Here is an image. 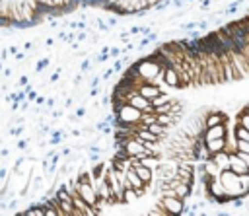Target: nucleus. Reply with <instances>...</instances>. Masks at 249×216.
Returning <instances> with one entry per match:
<instances>
[{
	"label": "nucleus",
	"mask_w": 249,
	"mask_h": 216,
	"mask_svg": "<svg viewBox=\"0 0 249 216\" xmlns=\"http://www.w3.org/2000/svg\"><path fill=\"white\" fill-rule=\"evenodd\" d=\"M82 0H0V27H27Z\"/></svg>",
	"instance_id": "obj_1"
},
{
	"label": "nucleus",
	"mask_w": 249,
	"mask_h": 216,
	"mask_svg": "<svg viewBox=\"0 0 249 216\" xmlns=\"http://www.w3.org/2000/svg\"><path fill=\"white\" fill-rule=\"evenodd\" d=\"M161 68H163V66H161L158 60H152V58H148V60H142V62L138 64L136 72H138V76H140L142 80L150 82L152 78H156V74H158Z\"/></svg>",
	"instance_id": "obj_2"
},
{
	"label": "nucleus",
	"mask_w": 249,
	"mask_h": 216,
	"mask_svg": "<svg viewBox=\"0 0 249 216\" xmlns=\"http://www.w3.org/2000/svg\"><path fill=\"white\" fill-rule=\"evenodd\" d=\"M140 117H142V111H140V109H136V107H134V105H130V103H124V105H121V107H119V119H121L123 123H126V125L138 123V121H140Z\"/></svg>",
	"instance_id": "obj_3"
},
{
	"label": "nucleus",
	"mask_w": 249,
	"mask_h": 216,
	"mask_svg": "<svg viewBox=\"0 0 249 216\" xmlns=\"http://www.w3.org/2000/svg\"><path fill=\"white\" fill-rule=\"evenodd\" d=\"M161 70H163V78H165V82H167L169 86H173V88H181L179 74H177L171 66H165V68H161Z\"/></svg>",
	"instance_id": "obj_4"
},
{
	"label": "nucleus",
	"mask_w": 249,
	"mask_h": 216,
	"mask_svg": "<svg viewBox=\"0 0 249 216\" xmlns=\"http://www.w3.org/2000/svg\"><path fill=\"white\" fill-rule=\"evenodd\" d=\"M226 132H228V130H226L224 123L212 125V126H208V130H206V140H210V138H224Z\"/></svg>",
	"instance_id": "obj_5"
},
{
	"label": "nucleus",
	"mask_w": 249,
	"mask_h": 216,
	"mask_svg": "<svg viewBox=\"0 0 249 216\" xmlns=\"http://www.w3.org/2000/svg\"><path fill=\"white\" fill-rule=\"evenodd\" d=\"M163 206H167L171 212H179V210L183 208V202H181V198L175 197V195H165V198H163Z\"/></svg>",
	"instance_id": "obj_6"
},
{
	"label": "nucleus",
	"mask_w": 249,
	"mask_h": 216,
	"mask_svg": "<svg viewBox=\"0 0 249 216\" xmlns=\"http://www.w3.org/2000/svg\"><path fill=\"white\" fill-rule=\"evenodd\" d=\"M138 93H140L142 97H146V99H154V97L160 93V90L156 88V84H154V86H150V84H140Z\"/></svg>",
	"instance_id": "obj_7"
},
{
	"label": "nucleus",
	"mask_w": 249,
	"mask_h": 216,
	"mask_svg": "<svg viewBox=\"0 0 249 216\" xmlns=\"http://www.w3.org/2000/svg\"><path fill=\"white\" fill-rule=\"evenodd\" d=\"M228 160H230V154H226L224 150H220V152H214V158H212V162L222 169V167H228Z\"/></svg>",
	"instance_id": "obj_8"
},
{
	"label": "nucleus",
	"mask_w": 249,
	"mask_h": 216,
	"mask_svg": "<svg viewBox=\"0 0 249 216\" xmlns=\"http://www.w3.org/2000/svg\"><path fill=\"white\" fill-rule=\"evenodd\" d=\"M224 144H226V136L224 138H210L208 140V150L214 154V152H220L224 150Z\"/></svg>",
	"instance_id": "obj_9"
},
{
	"label": "nucleus",
	"mask_w": 249,
	"mask_h": 216,
	"mask_svg": "<svg viewBox=\"0 0 249 216\" xmlns=\"http://www.w3.org/2000/svg\"><path fill=\"white\" fill-rule=\"evenodd\" d=\"M218 123H224V115H222V113H214V115H210V117H208V121H206V125H208V126L218 125Z\"/></svg>",
	"instance_id": "obj_10"
},
{
	"label": "nucleus",
	"mask_w": 249,
	"mask_h": 216,
	"mask_svg": "<svg viewBox=\"0 0 249 216\" xmlns=\"http://www.w3.org/2000/svg\"><path fill=\"white\" fill-rule=\"evenodd\" d=\"M235 136H237L239 140H247V142H249V130H247V128H243L241 125H237V130H235Z\"/></svg>",
	"instance_id": "obj_11"
},
{
	"label": "nucleus",
	"mask_w": 249,
	"mask_h": 216,
	"mask_svg": "<svg viewBox=\"0 0 249 216\" xmlns=\"http://www.w3.org/2000/svg\"><path fill=\"white\" fill-rule=\"evenodd\" d=\"M206 171H208L210 175H214V177H218V175H220V167H218L214 162H208V165H206Z\"/></svg>",
	"instance_id": "obj_12"
},
{
	"label": "nucleus",
	"mask_w": 249,
	"mask_h": 216,
	"mask_svg": "<svg viewBox=\"0 0 249 216\" xmlns=\"http://www.w3.org/2000/svg\"><path fill=\"white\" fill-rule=\"evenodd\" d=\"M233 154H235V156H237V158H239V160H241V162H243V163L249 167V152H241V150H235Z\"/></svg>",
	"instance_id": "obj_13"
},
{
	"label": "nucleus",
	"mask_w": 249,
	"mask_h": 216,
	"mask_svg": "<svg viewBox=\"0 0 249 216\" xmlns=\"http://www.w3.org/2000/svg\"><path fill=\"white\" fill-rule=\"evenodd\" d=\"M239 125L249 130V115H241V117H239Z\"/></svg>",
	"instance_id": "obj_14"
}]
</instances>
